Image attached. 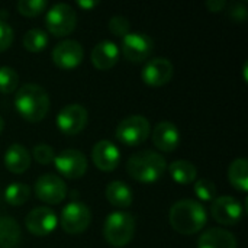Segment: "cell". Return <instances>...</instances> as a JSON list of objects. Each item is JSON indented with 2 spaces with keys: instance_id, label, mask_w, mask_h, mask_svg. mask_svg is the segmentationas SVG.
Segmentation results:
<instances>
[{
  "instance_id": "6da1fadb",
  "label": "cell",
  "mask_w": 248,
  "mask_h": 248,
  "mask_svg": "<svg viewBox=\"0 0 248 248\" xmlns=\"http://www.w3.org/2000/svg\"><path fill=\"white\" fill-rule=\"evenodd\" d=\"M15 109L23 121L31 124L41 122L49 110V96L38 84H23L16 92Z\"/></svg>"
},
{
  "instance_id": "7a4b0ae2",
  "label": "cell",
  "mask_w": 248,
  "mask_h": 248,
  "mask_svg": "<svg viewBox=\"0 0 248 248\" xmlns=\"http://www.w3.org/2000/svg\"><path fill=\"white\" fill-rule=\"evenodd\" d=\"M169 221L174 231L183 235H193L199 232L208 221V215L202 203L190 199L176 202L170 212Z\"/></svg>"
},
{
  "instance_id": "3957f363",
  "label": "cell",
  "mask_w": 248,
  "mask_h": 248,
  "mask_svg": "<svg viewBox=\"0 0 248 248\" xmlns=\"http://www.w3.org/2000/svg\"><path fill=\"white\" fill-rule=\"evenodd\" d=\"M167 170V163L164 157L155 151L145 150L138 151L129 157L126 163L128 174L140 183H155L158 182Z\"/></svg>"
},
{
  "instance_id": "277c9868",
  "label": "cell",
  "mask_w": 248,
  "mask_h": 248,
  "mask_svg": "<svg viewBox=\"0 0 248 248\" xmlns=\"http://www.w3.org/2000/svg\"><path fill=\"white\" fill-rule=\"evenodd\" d=\"M135 234V218L128 212H112L106 217L103 225V237L112 247L128 246Z\"/></svg>"
},
{
  "instance_id": "5b68a950",
  "label": "cell",
  "mask_w": 248,
  "mask_h": 248,
  "mask_svg": "<svg viewBox=\"0 0 248 248\" xmlns=\"http://www.w3.org/2000/svg\"><path fill=\"white\" fill-rule=\"evenodd\" d=\"M151 134V125L145 116L141 115H132L122 119L116 128V138L128 145V147H137L147 141V138Z\"/></svg>"
},
{
  "instance_id": "8992f818",
  "label": "cell",
  "mask_w": 248,
  "mask_h": 248,
  "mask_svg": "<svg viewBox=\"0 0 248 248\" xmlns=\"http://www.w3.org/2000/svg\"><path fill=\"white\" fill-rule=\"evenodd\" d=\"M77 22V15L74 9L67 3H57L48 12L45 17L46 29L54 36H67L70 35Z\"/></svg>"
},
{
  "instance_id": "52a82bcc",
  "label": "cell",
  "mask_w": 248,
  "mask_h": 248,
  "mask_svg": "<svg viewBox=\"0 0 248 248\" xmlns=\"http://www.w3.org/2000/svg\"><path fill=\"white\" fill-rule=\"evenodd\" d=\"M92 224L90 208L81 202H71L65 205L61 212V227L70 235L84 232Z\"/></svg>"
},
{
  "instance_id": "ba28073f",
  "label": "cell",
  "mask_w": 248,
  "mask_h": 248,
  "mask_svg": "<svg viewBox=\"0 0 248 248\" xmlns=\"http://www.w3.org/2000/svg\"><path fill=\"white\" fill-rule=\"evenodd\" d=\"M54 166L57 171L70 180L81 179L87 171V160L86 155L78 150H64L54 158Z\"/></svg>"
},
{
  "instance_id": "9c48e42d",
  "label": "cell",
  "mask_w": 248,
  "mask_h": 248,
  "mask_svg": "<svg viewBox=\"0 0 248 248\" xmlns=\"http://www.w3.org/2000/svg\"><path fill=\"white\" fill-rule=\"evenodd\" d=\"M154 49L153 39L141 32H129L122 38L121 51L128 61L132 62H144L150 58Z\"/></svg>"
},
{
  "instance_id": "30bf717a",
  "label": "cell",
  "mask_w": 248,
  "mask_h": 248,
  "mask_svg": "<svg viewBox=\"0 0 248 248\" xmlns=\"http://www.w3.org/2000/svg\"><path fill=\"white\" fill-rule=\"evenodd\" d=\"M89 121V113L84 106L78 103H70L64 106L57 116V128L65 135L80 134Z\"/></svg>"
},
{
  "instance_id": "8fae6325",
  "label": "cell",
  "mask_w": 248,
  "mask_h": 248,
  "mask_svg": "<svg viewBox=\"0 0 248 248\" xmlns=\"http://www.w3.org/2000/svg\"><path fill=\"white\" fill-rule=\"evenodd\" d=\"M35 195L48 205H58L67 196V185L57 174H42L35 182Z\"/></svg>"
},
{
  "instance_id": "7c38bea8",
  "label": "cell",
  "mask_w": 248,
  "mask_h": 248,
  "mask_svg": "<svg viewBox=\"0 0 248 248\" xmlns=\"http://www.w3.org/2000/svg\"><path fill=\"white\" fill-rule=\"evenodd\" d=\"M84 58V49L80 42L74 39H65L57 44L52 49L54 64L64 71L77 68Z\"/></svg>"
},
{
  "instance_id": "4fadbf2b",
  "label": "cell",
  "mask_w": 248,
  "mask_h": 248,
  "mask_svg": "<svg viewBox=\"0 0 248 248\" xmlns=\"http://www.w3.org/2000/svg\"><path fill=\"white\" fill-rule=\"evenodd\" d=\"M174 74V67L170 60L164 57H155L147 61L142 68L141 78L147 86L161 87L170 83Z\"/></svg>"
},
{
  "instance_id": "5bb4252c",
  "label": "cell",
  "mask_w": 248,
  "mask_h": 248,
  "mask_svg": "<svg viewBox=\"0 0 248 248\" xmlns=\"http://www.w3.org/2000/svg\"><path fill=\"white\" fill-rule=\"evenodd\" d=\"M211 215L221 225H237L243 218V205L234 196H219L212 202Z\"/></svg>"
},
{
  "instance_id": "9a60e30c",
  "label": "cell",
  "mask_w": 248,
  "mask_h": 248,
  "mask_svg": "<svg viewBox=\"0 0 248 248\" xmlns=\"http://www.w3.org/2000/svg\"><path fill=\"white\" fill-rule=\"evenodd\" d=\"M57 224H58V219H57L55 212L46 206L33 208L26 215V219H25V225L28 231L36 237L49 235L57 228Z\"/></svg>"
},
{
  "instance_id": "2e32d148",
  "label": "cell",
  "mask_w": 248,
  "mask_h": 248,
  "mask_svg": "<svg viewBox=\"0 0 248 248\" xmlns=\"http://www.w3.org/2000/svg\"><path fill=\"white\" fill-rule=\"evenodd\" d=\"M92 160L99 170L113 171L119 166L121 153H119V148L113 142L108 140H102L94 144L92 150Z\"/></svg>"
},
{
  "instance_id": "e0dca14e",
  "label": "cell",
  "mask_w": 248,
  "mask_h": 248,
  "mask_svg": "<svg viewBox=\"0 0 248 248\" xmlns=\"http://www.w3.org/2000/svg\"><path fill=\"white\" fill-rule=\"evenodd\" d=\"M153 144L164 153H173L180 145V131L173 122H160L153 129Z\"/></svg>"
},
{
  "instance_id": "ac0fdd59",
  "label": "cell",
  "mask_w": 248,
  "mask_h": 248,
  "mask_svg": "<svg viewBox=\"0 0 248 248\" xmlns=\"http://www.w3.org/2000/svg\"><path fill=\"white\" fill-rule=\"evenodd\" d=\"M119 46L112 41L99 42L92 51V62L97 70L106 71L115 67L119 60Z\"/></svg>"
},
{
  "instance_id": "d6986e66",
  "label": "cell",
  "mask_w": 248,
  "mask_h": 248,
  "mask_svg": "<svg viewBox=\"0 0 248 248\" xmlns=\"http://www.w3.org/2000/svg\"><path fill=\"white\" fill-rule=\"evenodd\" d=\"M4 161V167L13 173V174H22L25 173L29 166H31V154L29 151L20 145V144H12L3 157Z\"/></svg>"
},
{
  "instance_id": "ffe728a7",
  "label": "cell",
  "mask_w": 248,
  "mask_h": 248,
  "mask_svg": "<svg viewBox=\"0 0 248 248\" xmlns=\"http://www.w3.org/2000/svg\"><path fill=\"white\" fill-rule=\"evenodd\" d=\"M198 248H237V240L225 228H211L199 237Z\"/></svg>"
},
{
  "instance_id": "44dd1931",
  "label": "cell",
  "mask_w": 248,
  "mask_h": 248,
  "mask_svg": "<svg viewBox=\"0 0 248 248\" xmlns=\"http://www.w3.org/2000/svg\"><path fill=\"white\" fill-rule=\"evenodd\" d=\"M105 193H106L108 202L115 208H121V209L128 208V206H131V203L134 201V193H132L131 187L125 182H121V180L110 182L106 186Z\"/></svg>"
},
{
  "instance_id": "7402d4cb",
  "label": "cell",
  "mask_w": 248,
  "mask_h": 248,
  "mask_svg": "<svg viewBox=\"0 0 248 248\" xmlns=\"http://www.w3.org/2000/svg\"><path fill=\"white\" fill-rule=\"evenodd\" d=\"M22 241L19 224L12 217H0V248H16Z\"/></svg>"
},
{
  "instance_id": "603a6c76",
  "label": "cell",
  "mask_w": 248,
  "mask_h": 248,
  "mask_svg": "<svg viewBox=\"0 0 248 248\" xmlns=\"http://www.w3.org/2000/svg\"><path fill=\"white\" fill-rule=\"evenodd\" d=\"M228 180L234 189L246 193L248 190V161L247 158H237L228 167Z\"/></svg>"
},
{
  "instance_id": "cb8c5ba5",
  "label": "cell",
  "mask_w": 248,
  "mask_h": 248,
  "mask_svg": "<svg viewBox=\"0 0 248 248\" xmlns=\"http://www.w3.org/2000/svg\"><path fill=\"white\" fill-rule=\"evenodd\" d=\"M169 173L171 179L179 185H190L196 180L198 170L193 163L187 160H177L169 166Z\"/></svg>"
},
{
  "instance_id": "d4e9b609",
  "label": "cell",
  "mask_w": 248,
  "mask_h": 248,
  "mask_svg": "<svg viewBox=\"0 0 248 248\" xmlns=\"http://www.w3.org/2000/svg\"><path fill=\"white\" fill-rule=\"evenodd\" d=\"M31 198V189L25 183H10L4 190V199L12 206H22Z\"/></svg>"
},
{
  "instance_id": "484cf974",
  "label": "cell",
  "mask_w": 248,
  "mask_h": 248,
  "mask_svg": "<svg viewBox=\"0 0 248 248\" xmlns=\"http://www.w3.org/2000/svg\"><path fill=\"white\" fill-rule=\"evenodd\" d=\"M48 33L42 29H31L23 35V46L29 52H41L48 45Z\"/></svg>"
},
{
  "instance_id": "4316f807",
  "label": "cell",
  "mask_w": 248,
  "mask_h": 248,
  "mask_svg": "<svg viewBox=\"0 0 248 248\" xmlns=\"http://www.w3.org/2000/svg\"><path fill=\"white\" fill-rule=\"evenodd\" d=\"M19 84V74L12 67H0V93L9 94L16 90Z\"/></svg>"
},
{
  "instance_id": "83f0119b",
  "label": "cell",
  "mask_w": 248,
  "mask_h": 248,
  "mask_svg": "<svg viewBox=\"0 0 248 248\" xmlns=\"http://www.w3.org/2000/svg\"><path fill=\"white\" fill-rule=\"evenodd\" d=\"M48 7V3L45 0H20L16 4L17 12L25 17H36L45 9Z\"/></svg>"
},
{
  "instance_id": "f1b7e54d",
  "label": "cell",
  "mask_w": 248,
  "mask_h": 248,
  "mask_svg": "<svg viewBox=\"0 0 248 248\" xmlns=\"http://www.w3.org/2000/svg\"><path fill=\"white\" fill-rule=\"evenodd\" d=\"M193 190H195V195L203 201V202H209V201H214L215 199V195H217V189H215V183L208 180V179H201L195 183L193 186Z\"/></svg>"
},
{
  "instance_id": "f546056e",
  "label": "cell",
  "mask_w": 248,
  "mask_h": 248,
  "mask_svg": "<svg viewBox=\"0 0 248 248\" xmlns=\"http://www.w3.org/2000/svg\"><path fill=\"white\" fill-rule=\"evenodd\" d=\"M108 28L118 38H124V36H126L131 32V23H129V20L125 16H121V15L110 17L109 22H108Z\"/></svg>"
},
{
  "instance_id": "4dcf8cb0",
  "label": "cell",
  "mask_w": 248,
  "mask_h": 248,
  "mask_svg": "<svg viewBox=\"0 0 248 248\" xmlns=\"http://www.w3.org/2000/svg\"><path fill=\"white\" fill-rule=\"evenodd\" d=\"M32 154H33V160L38 163V164H42V166H48L51 163H54V158H55V153H54V148L46 145V144H39L36 145L33 150H32Z\"/></svg>"
},
{
  "instance_id": "1f68e13d",
  "label": "cell",
  "mask_w": 248,
  "mask_h": 248,
  "mask_svg": "<svg viewBox=\"0 0 248 248\" xmlns=\"http://www.w3.org/2000/svg\"><path fill=\"white\" fill-rule=\"evenodd\" d=\"M13 42V29L7 22L0 19V52L9 49Z\"/></svg>"
},
{
  "instance_id": "d6a6232c",
  "label": "cell",
  "mask_w": 248,
  "mask_h": 248,
  "mask_svg": "<svg viewBox=\"0 0 248 248\" xmlns=\"http://www.w3.org/2000/svg\"><path fill=\"white\" fill-rule=\"evenodd\" d=\"M228 15L235 22H244L247 19V7L243 3H234L228 9Z\"/></svg>"
},
{
  "instance_id": "836d02e7",
  "label": "cell",
  "mask_w": 248,
  "mask_h": 248,
  "mask_svg": "<svg viewBox=\"0 0 248 248\" xmlns=\"http://www.w3.org/2000/svg\"><path fill=\"white\" fill-rule=\"evenodd\" d=\"M206 7L209 9V12L218 13V12H222L227 7V1L225 0H208Z\"/></svg>"
},
{
  "instance_id": "e575fe53",
  "label": "cell",
  "mask_w": 248,
  "mask_h": 248,
  "mask_svg": "<svg viewBox=\"0 0 248 248\" xmlns=\"http://www.w3.org/2000/svg\"><path fill=\"white\" fill-rule=\"evenodd\" d=\"M77 4L81 9H84V10H90V9H93V7L97 6V1H89V0H86V1H78Z\"/></svg>"
},
{
  "instance_id": "d590c367",
  "label": "cell",
  "mask_w": 248,
  "mask_h": 248,
  "mask_svg": "<svg viewBox=\"0 0 248 248\" xmlns=\"http://www.w3.org/2000/svg\"><path fill=\"white\" fill-rule=\"evenodd\" d=\"M4 129V119L0 116V134H1V131Z\"/></svg>"
}]
</instances>
